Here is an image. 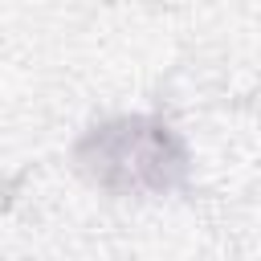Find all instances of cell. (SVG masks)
Wrapping results in <instances>:
<instances>
[{
	"label": "cell",
	"mask_w": 261,
	"mask_h": 261,
	"mask_svg": "<svg viewBox=\"0 0 261 261\" xmlns=\"http://www.w3.org/2000/svg\"><path fill=\"white\" fill-rule=\"evenodd\" d=\"M82 171L118 196H163L184 179V143L167 122L114 118L94 126L77 143Z\"/></svg>",
	"instance_id": "cell-1"
}]
</instances>
